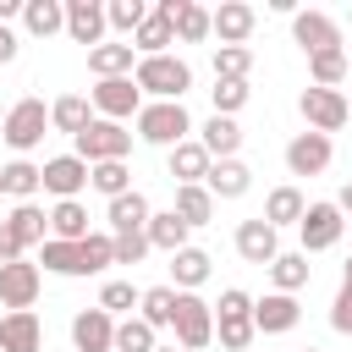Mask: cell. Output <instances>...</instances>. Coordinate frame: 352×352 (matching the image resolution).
I'll return each mask as SVG.
<instances>
[{"mask_svg": "<svg viewBox=\"0 0 352 352\" xmlns=\"http://www.w3.org/2000/svg\"><path fill=\"white\" fill-rule=\"evenodd\" d=\"M187 132H192V116H187L182 99H148V104L138 110V138H143V143L176 148V143H187Z\"/></svg>", "mask_w": 352, "mask_h": 352, "instance_id": "obj_1", "label": "cell"}, {"mask_svg": "<svg viewBox=\"0 0 352 352\" xmlns=\"http://www.w3.org/2000/svg\"><path fill=\"white\" fill-rule=\"evenodd\" d=\"M214 336H220V346L226 352H248L253 346V336H258V324H253V297L248 292H220V302H214Z\"/></svg>", "mask_w": 352, "mask_h": 352, "instance_id": "obj_2", "label": "cell"}, {"mask_svg": "<svg viewBox=\"0 0 352 352\" xmlns=\"http://www.w3.org/2000/svg\"><path fill=\"white\" fill-rule=\"evenodd\" d=\"M132 82H138L143 94H154V99H182V94L192 88V66H187L182 55H148V60H138Z\"/></svg>", "mask_w": 352, "mask_h": 352, "instance_id": "obj_3", "label": "cell"}, {"mask_svg": "<svg viewBox=\"0 0 352 352\" xmlns=\"http://www.w3.org/2000/svg\"><path fill=\"white\" fill-rule=\"evenodd\" d=\"M297 110H302V121H308V132H341L346 126V116H352V104H346V94L341 88H302V99H297Z\"/></svg>", "mask_w": 352, "mask_h": 352, "instance_id": "obj_4", "label": "cell"}, {"mask_svg": "<svg viewBox=\"0 0 352 352\" xmlns=\"http://www.w3.org/2000/svg\"><path fill=\"white\" fill-rule=\"evenodd\" d=\"M176 346H187V352H198V346H209L214 341V302H204L198 292H182L176 297Z\"/></svg>", "mask_w": 352, "mask_h": 352, "instance_id": "obj_5", "label": "cell"}, {"mask_svg": "<svg viewBox=\"0 0 352 352\" xmlns=\"http://www.w3.org/2000/svg\"><path fill=\"white\" fill-rule=\"evenodd\" d=\"M77 143V160H88V165H110V160H126L132 154V132L121 126V121H94L82 138H72Z\"/></svg>", "mask_w": 352, "mask_h": 352, "instance_id": "obj_6", "label": "cell"}, {"mask_svg": "<svg viewBox=\"0 0 352 352\" xmlns=\"http://www.w3.org/2000/svg\"><path fill=\"white\" fill-rule=\"evenodd\" d=\"M44 126H50L44 99H16V104H11V116H6V126H0V138H6L16 154H28V148H38V143H44Z\"/></svg>", "mask_w": 352, "mask_h": 352, "instance_id": "obj_7", "label": "cell"}, {"mask_svg": "<svg viewBox=\"0 0 352 352\" xmlns=\"http://www.w3.org/2000/svg\"><path fill=\"white\" fill-rule=\"evenodd\" d=\"M88 104L99 110V121H138V110H143V88L132 82V77H104L94 94H88Z\"/></svg>", "mask_w": 352, "mask_h": 352, "instance_id": "obj_8", "label": "cell"}, {"mask_svg": "<svg viewBox=\"0 0 352 352\" xmlns=\"http://www.w3.org/2000/svg\"><path fill=\"white\" fill-rule=\"evenodd\" d=\"M341 231H346V220H341L336 204H308V214H302V226H297L302 253H324V248H336Z\"/></svg>", "mask_w": 352, "mask_h": 352, "instance_id": "obj_9", "label": "cell"}, {"mask_svg": "<svg viewBox=\"0 0 352 352\" xmlns=\"http://www.w3.org/2000/svg\"><path fill=\"white\" fill-rule=\"evenodd\" d=\"M38 286H44L38 264H28V258L0 264V302H6L11 314H28V308H33V297H38Z\"/></svg>", "mask_w": 352, "mask_h": 352, "instance_id": "obj_10", "label": "cell"}, {"mask_svg": "<svg viewBox=\"0 0 352 352\" xmlns=\"http://www.w3.org/2000/svg\"><path fill=\"white\" fill-rule=\"evenodd\" d=\"M104 28H110L104 0H66V33H72V44L99 50V44H104Z\"/></svg>", "mask_w": 352, "mask_h": 352, "instance_id": "obj_11", "label": "cell"}, {"mask_svg": "<svg viewBox=\"0 0 352 352\" xmlns=\"http://www.w3.org/2000/svg\"><path fill=\"white\" fill-rule=\"evenodd\" d=\"M154 11H160V16H170V28H176V38H182V44H204V38L214 33V16H209L198 0H160Z\"/></svg>", "mask_w": 352, "mask_h": 352, "instance_id": "obj_12", "label": "cell"}, {"mask_svg": "<svg viewBox=\"0 0 352 352\" xmlns=\"http://www.w3.org/2000/svg\"><path fill=\"white\" fill-rule=\"evenodd\" d=\"M88 176H94V165L77 160V154H55V160H44V192H55L60 204L77 198V192L88 187Z\"/></svg>", "mask_w": 352, "mask_h": 352, "instance_id": "obj_13", "label": "cell"}, {"mask_svg": "<svg viewBox=\"0 0 352 352\" xmlns=\"http://www.w3.org/2000/svg\"><path fill=\"white\" fill-rule=\"evenodd\" d=\"M72 346L77 352H116V319L104 308H82L72 319Z\"/></svg>", "mask_w": 352, "mask_h": 352, "instance_id": "obj_14", "label": "cell"}, {"mask_svg": "<svg viewBox=\"0 0 352 352\" xmlns=\"http://www.w3.org/2000/svg\"><path fill=\"white\" fill-rule=\"evenodd\" d=\"M324 165H330V138L324 132H297L286 143V170L292 176H319Z\"/></svg>", "mask_w": 352, "mask_h": 352, "instance_id": "obj_15", "label": "cell"}, {"mask_svg": "<svg viewBox=\"0 0 352 352\" xmlns=\"http://www.w3.org/2000/svg\"><path fill=\"white\" fill-rule=\"evenodd\" d=\"M236 253L248 258V264H275L280 258V236H275V226L258 214V220H242L236 226Z\"/></svg>", "mask_w": 352, "mask_h": 352, "instance_id": "obj_16", "label": "cell"}, {"mask_svg": "<svg viewBox=\"0 0 352 352\" xmlns=\"http://www.w3.org/2000/svg\"><path fill=\"white\" fill-rule=\"evenodd\" d=\"M297 319H302V308H297V297H286V292H270V297L253 302L258 336H286V330H297Z\"/></svg>", "mask_w": 352, "mask_h": 352, "instance_id": "obj_17", "label": "cell"}, {"mask_svg": "<svg viewBox=\"0 0 352 352\" xmlns=\"http://www.w3.org/2000/svg\"><path fill=\"white\" fill-rule=\"evenodd\" d=\"M292 38H297L308 55H319V50H341V28H336L324 11H297V16H292Z\"/></svg>", "mask_w": 352, "mask_h": 352, "instance_id": "obj_18", "label": "cell"}, {"mask_svg": "<svg viewBox=\"0 0 352 352\" xmlns=\"http://www.w3.org/2000/svg\"><path fill=\"white\" fill-rule=\"evenodd\" d=\"M209 16H214V38H220V44H248L253 28H258V11H253L248 0H226V6L209 11Z\"/></svg>", "mask_w": 352, "mask_h": 352, "instance_id": "obj_19", "label": "cell"}, {"mask_svg": "<svg viewBox=\"0 0 352 352\" xmlns=\"http://www.w3.org/2000/svg\"><path fill=\"white\" fill-rule=\"evenodd\" d=\"M165 165H170V182H176V187H198V182L209 176V165H214V160H209V148H204L198 138H187V143H176V148H170V160H165Z\"/></svg>", "mask_w": 352, "mask_h": 352, "instance_id": "obj_20", "label": "cell"}, {"mask_svg": "<svg viewBox=\"0 0 352 352\" xmlns=\"http://www.w3.org/2000/svg\"><path fill=\"white\" fill-rule=\"evenodd\" d=\"M104 220H110V236H121V231H148V220H154V209H148V198L132 187V192H121V198H110V209H104Z\"/></svg>", "mask_w": 352, "mask_h": 352, "instance_id": "obj_21", "label": "cell"}, {"mask_svg": "<svg viewBox=\"0 0 352 352\" xmlns=\"http://www.w3.org/2000/svg\"><path fill=\"white\" fill-rule=\"evenodd\" d=\"M38 346H44V324H38L33 308L0 319V352H38Z\"/></svg>", "mask_w": 352, "mask_h": 352, "instance_id": "obj_22", "label": "cell"}, {"mask_svg": "<svg viewBox=\"0 0 352 352\" xmlns=\"http://www.w3.org/2000/svg\"><path fill=\"white\" fill-rule=\"evenodd\" d=\"M94 121H99V116H94V104H88L82 94H60V99L50 104V126L66 132V138H82Z\"/></svg>", "mask_w": 352, "mask_h": 352, "instance_id": "obj_23", "label": "cell"}, {"mask_svg": "<svg viewBox=\"0 0 352 352\" xmlns=\"http://www.w3.org/2000/svg\"><path fill=\"white\" fill-rule=\"evenodd\" d=\"M0 226L16 236V248H22V253L50 242V236H44V231H50V214H44L38 204H16V209H11V220H0Z\"/></svg>", "mask_w": 352, "mask_h": 352, "instance_id": "obj_24", "label": "cell"}, {"mask_svg": "<svg viewBox=\"0 0 352 352\" xmlns=\"http://www.w3.org/2000/svg\"><path fill=\"white\" fill-rule=\"evenodd\" d=\"M204 187H209L214 198H242V192L253 187V170H248L242 160H214L209 176H204Z\"/></svg>", "mask_w": 352, "mask_h": 352, "instance_id": "obj_25", "label": "cell"}, {"mask_svg": "<svg viewBox=\"0 0 352 352\" xmlns=\"http://www.w3.org/2000/svg\"><path fill=\"white\" fill-rule=\"evenodd\" d=\"M22 28H28L33 38L66 33V0H28V6H22Z\"/></svg>", "mask_w": 352, "mask_h": 352, "instance_id": "obj_26", "label": "cell"}, {"mask_svg": "<svg viewBox=\"0 0 352 352\" xmlns=\"http://www.w3.org/2000/svg\"><path fill=\"white\" fill-rule=\"evenodd\" d=\"M198 143L209 148V160H236V148H242V126H236L231 116H209Z\"/></svg>", "mask_w": 352, "mask_h": 352, "instance_id": "obj_27", "label": "cell"}, {"mask_svg": "<svg viewBox=\"0 0 352 352\" xmlns=\"http://www.w3.org/2000/svg\"><path fill=\"white\" fill-rule=\"evenodd\" d=\"M50 236H55V242H82V236H94V231H88V209H82L77 198L55 204V209H50Z\"/></svg>", "mask_w": 352, "mask_h": 352, "instance_id": "obj_28", "label": "cell"}, {"mask_svg": "<svg viewBox=\"0 0 352 352\" xmlns=\"http://www.w3.org/2000/svg\"><path fill=\"white\" fill-rule=\"evenodd\" d=\"M165 44H176V28H170V16L148 11V22L132 33V50H138V60H148V55H165Z\"/></svg>", "mask_w": 352, "mask_h": 352, "instance_id": "obj_29", "label": "cell"}, {"mask_svg": "<svg viewBox=\"0 0 352 352\" xmlns=\"http://www.w3.org/2000/svg\"><path fill=\"white\" fill-rule=\"evenodd\" d=\"M132 44H99V50H88V72L104 82V77H132Z\"/></svg>", "mask_w": 352, "mask_h": 352, "instance_id": "obj_30", "label": "cell"}, {"mask_svg": "<svg viewBox=\"0 0 352 352\" xmlns=\"http://www.w3.org/2000/svg\"><path fill=\"white\" fill-rule=\"evenodd\" d=\"M302 214H308V204H302V192L297 187H275L270 198H264V220L280 231V226H302Z\"/></svg>", "mask_w": 352, "mask_h": 352, "instance_id": "obj_31", "label": "cell"}, {"mask_svg": "<svg viewBox=\"0 0 352 352\" xmlns=\"http://www.w3.org/2000/svg\"><path fill=\"white\" fill-rule=\"evenodd\" d=\"M187 231H192V226H187L176 209H165V214L148 220V248H160V253H182V248H187Z\"/></svg>", "mask_w": 352, "mask_h": 352, "instance_id": "obj_32", "label": "cell"}, {"mask_svg": "<svg viewBox=\"0 0 352 352\" xmlns=\"http://www.w3.org/2000/svg\"><path fill=\"white\" fill-rule=\"evenodd\" d=\"M170 280H176L182 292H198V286L209 280V253H204V248H182V253H170Z\"/></svg>", "mask_w": 352, "mask_h": 352, "instance_id": "obj_33", "label": "cell"}, {"mask_svg": "<svg viewBox=\"0 0 352 352\" xmlns=\"http://www.w3.org/2000/svg\"><path fill=\"white\" fill-rule=\"evenodd\" d=\"M187 226H209V214H214V192L198 182V187H176V204H170Z\"/></svg>", "mask_w": 352, "mask_h": 352, "instance_id": "obj_34", "label": "cell"}, {"mask_svg": "<svg viewBox=\"0 0 352 352\" xmlns=\"http://www.w3.org/2000/svg\"><path fill=\"white\" fill-rule=\"evenodd\" d=\"M270 280H275V292L297 297V292L308 286V253H280V258L270 264Z\"/></svg>", "mask_w": 352, "mask_h": 352, "instance_id": "obj_35", "label": "cell"}, {"mask_svg": "<svg viewBox=\"0 0 352 352\" xmlns=\"http://www.w3.org/2000/svg\"><path fill=\"white\" fill-rule=\"evenodd\" d=\"M176 297H182L176 286H148V292H143V302H138V308H143L138 319H143V324H154V330H160V324H176Z\"/></svg>", "mask_w": 352, "mask_h": 352, "instance_id": "obj_36", "label": "cell"}, {"mask_svg": "<svg viewBox=\"0 0 352 352\" xmlns=\"http://www.w3.org/2000/svg\"><path fill=\"white\" fill-rule=\"evenodd\" d=\"M248 72H253V50L248 44H220L214 50V77L220 82H248Z\"/></svg>", "mask_w": 352, "mask_h": 352, "instance_id": "obj_37", "label": "cell"}, {"mask_svg": "<svg viewBox=\"0 0 352 352\" xmlns=\"http://www.w3.org/2000/svg\"><path fill=\"white\" fill-rule=\"evenodd\" d=\"M0 170H6V192H11V198H22V204H33V192L44 187V165L11 160V165H0Z\"/></svg>", "mask_w": 352, "mask_h": 352, "instance_id": "obj_38", "label": "cell"}, {"mask_svg": "<svg viewBox=\"0 0 352 352\" xmlns=\"http://www.w3.org/2000/svg\"><path fill=\"white\" fill-rule=\"evenodd\" d=\"M308 77H314V88H341V77H346V50H319V55H308Z\"/></svg>", "mask_w": 352, "mask_h": 352, "instance_id": "obj_39", "label": "cell"}, {"mask_svg": "<svg viewBox=\"0 0 352 352\" xmlns=\"http://www.w3.org/2000/svg\"><path fill=\"white\" fill-rule=\"evenodd\" d=\"M88 187H94V192H104V198H121V192H132V170H126V160H110V165H94V176H88Z\"/></svg>", "mask_w": 352, "mask_h": 352, "instance_id": "obj_40", "label": "cell"}, {"mask_svg": "<svg viewBox=\"0 0 352 352\" xmlns=\"http://www.w3.org/2000/svg\"><path fill=\"white\" fill-rule=\"evenodd\" d=\"M44 270H55V275H88L82 270V242H44Z\"/></svg>", "mask_w": 352, "mask_h": 352, "instance_id": "obj_41", "label": "cell"}, {"mask_svg": "<svg viewBox=\"0 0 352 352\" xmlns=\"http://www.w3.org/2000/svg\"><path fill=\"white\" fill-rule=\"evenodd\" d=\"M148 11H154V6H143V0H110V6H104V16H110L116 33H138V28L148 22Z\"/></svg>", "mask_w": 352, "mask_h": 352, "instance_id": "obj_42", "label": "cell"}, {"mask_svg": "<svg viewBox=\"0 0 352 352\" xmlns=\"http://www.w3.org/2000/svg\"><path fill=\"white\" fill-rule=\"evenodd\" d=\"M110 264H116V236H110V231L82 236V270H88V275H99V270H110Z\"/></svg>", "mask_w": 352, "mask_h": 352, "instance_id": "obj_43", "label": "cell"}, {"mask_svg": "<svg viewBox=\"0 0 352 352\" xmlns=\"http://www.w3.org/2000/svg\"><path fill=\"white\" fill-rule=\"evenodd\" d=\"M160 341H154V324H143V319H121L116 324V352H154Z\"/></svg>", "mask_w": 352, "mask_h": 352, "instance_id": "obj_44", "label": "cell"}, {"mask_svg": "<svg viewBox=\"0 0 352 352\" xmlns=\"http://www.w3.org/2000/svg\"><path fill=\"white\" fill-rule=\"evenodd\" d=\"M138 302H143V292H132V280H104V292H99V308L104 314H126Z\"/></svg>", "mask_w": 352, "mask_h": 352, "instance_id": "obj_45", "label": "cell"}, {"mask_svg": "<svg viewBox=\"0 0 352 352\" xmlns=\"http://www.w3.org/2000/svg\"><path fill=\"white\" fill-rule=\"evenodd\" d=\"M209 99H214V116H236V110L248 104V82H220V77H214Z\"/></svg>", "mask_w": 352, "mask_h": 352, "instance_id": "obj_46", "label": "cell"}, {"mask_svg": "<svg viewBox=\"0 0 352 352\" xmlns=\"http://www.w3.org/2000/svg\"><path fill=\"white\" fill-rule=\"evenodd\" d=\"M148 253V231H121L116 236V264H138Z\"/></svg>", "mask_w": 352, "mask_h": 352, "instance_id": "obj_47", "label": "cell"}, {"mask_svg": "<svg viewBox=\"0 0 352 352\" xmlns=\"http://www.w3.org/2000/svg\"><path fill=\"white\" fill-rule=\"evenodd\" d=\"M330 324H336L341 336H352V280H341V292H336V302H330Z\"/></svg>", "mask_w": 352, "mask_h": 352, "instance_id": "obj_48", "label": "cell"}, {"mask_svg": "<svg viewBox=\"0 0 352 352\" xmlns=\"http://www.w3.org/2000/svg\"><path fill=\"white\" fill-rule=\"evenodd\" d=\"M16 258H22V248H16V236L0 226V264H16Z\"/></svg>", "mask_w": 352, "mask_h": 352, "instance_id": "obj_49", "label": "cell"}, {"mask_svg": "<svg viewBox=\"0 0 352 352\" xmlns=\"http://www.w3.org/2000/svg\"><path fill=\"white\" fill-rule=\"evenodd\" d=\"M6 60H16V33L0 22V66H6Z\"/></svg>", "mask_w": 352, "mask_h": 352, "instance_id": "obj_50", "label": "cell"}, {"mask_svg": "<svg viewBox=\"0 0 352 352\" xmlns=\"http://www.w3.org/2000/svg\"><path fill=\"white\" fill-rule=\"evenodd\" d=\"M336 209H341V214H352V182L341 187V198H336Z\"/></svg>", "mask_w": 352, "mask_h": 352, "instance_id": "obj_51", "label": "cell"}, {"mask_svg": "<svg viewBox=\"0 0 352 352\" xmlns=\"http://www.w3.org/2000/svg\"><path fill=\"white\" fill-rule=\"evenodd\" d=\"M341 280H352V258H346V264H341Z\"/></svg>", "mask_w": 352, "mask_h": 352, "instance_id": "obj_52", "label": "cell"}, {"mask_svg": "<svg viewBox=\"0 0 352 352\" xmlns=\"http://www.w3.org/2000/svg\"><path fill=\"white\" fill-rule=\"evenodd\" d=\"M0 198H6V170H0Z\"/></svg>", "mask_w": 352, "mask_h": 352, "instance_id": "obj_53", "label": "cell"}, {"mask_svg": "<svg viewBox=\"0 0 352 352\" xmlns=\"http://www.w3.org/2000/svg\"><path fill=\"white\" fill-rule=\"evenodd\" d=\"M154 352H176V346H154Z\"/></svg>", "mask_w": 352, "mask_h": 352, "instance_id": "obj_54", "label": "cell"}, {"mask_svg": "<svg viewBox=\"0 0 352 352\" xmlns=\"http://www.w3.org/2000/svg\"><path fill=\"white\" fill-rule=\"evenodd\" d=\"M302 352H319V346H302Z\"/></svg>", "mask_w": 352, "mask_h": 352, "instance_id": "obj_55", "label": "cell"}, {"mask_svg": "<svg viewBox=\"0 0 352 352\" xmlns=\"http://www.w3.org/2000/svg\"><path fill=\"white\" fill-rule=\"evenodd\" d=\"M346 22H352V16H346Z\"/></svg>", "mask_w": 352, "mask_h": 352, "instance_id": "obj_56", "label": "cell"}, {"mask_svg": "<svg viewBox=\"0 0 352 352\" xmlns=\"http://www.w3.org/2000/svg\"><path fill=\"white\" fill-rule=\"evenodd\" d=\"M346 104H352V99H346Z\"/></svg>", "mask_w": 352, "mask_h": 352, "instance_id": "obj_57", "label": "cell"}]
</instances>
